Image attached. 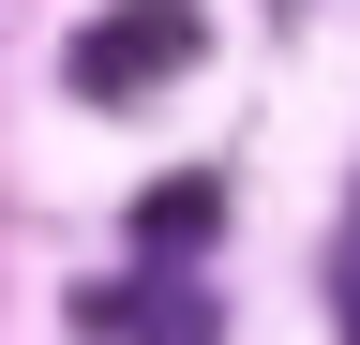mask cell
I'll return each instance as SVG.
<instances>
[{
    "label": "cell",
    "mask_w": 360,
    "mask_h": 345,
    "mask_svg": "<svg viewBox=\"0 0 360 345\" xmlns=\"http://www.w3.org/2000/svg\"><path fill=\"white\" fill-rule=\"evenodd\" d=\"M225 226V181H210V165H195V181H150V195H135V255H195Z\"/></svg>",
    "instance_id": "cell-2"
},
{
    "label": "cell",
    "mask_w": 360,
    "mask_h": 345,
    "mask_svg": "<svg viewBox=\"0 0 360 345\" xmlns=\"http://www.w3.org/2000/svg\"><path fill=\"white\" fill-rule=\"evenodd\" d=\"M195 46H210V15L195 0H105V15L75 30V105H150V91H180L195 75Z\"/></svg>",
    "instance_id": "cell-1"
}]
</instances>
